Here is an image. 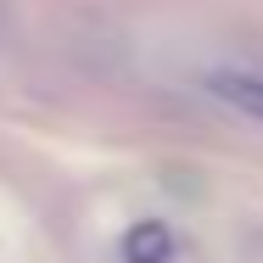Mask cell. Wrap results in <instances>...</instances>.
<instances>
[{
  "mask_svg": "<svg viewBox=\"0 0 263 263\" xmlns=\"http://www.w3.org/2000/svg\"><path fill=\"white\" fill-rule=\"evenodd\" d=\"M174 252H179V241L162 218H140L123 235V263H174Z\"/></svg>",
  "mask_w": 263,
  "mask_h": 263,
  "instance_id": "obj_2",
  "label": "cell"
},
{
  "mask_svg": "<svg viewBox=\"0 0 263 263\" xmlns=\"http://www.w3.org/2000/svg\"><path fill=\"white\" fill-rule=\"evenodd\" d=\"M208 96L230 112H241L247 123H263V73L258 67H218L208 73Z\"/></svg>",
  "mask_w": 263,
  "mask_h": 263,
  "instance_id": "obj_1",
  "label": "cell"
}]
</instances>
